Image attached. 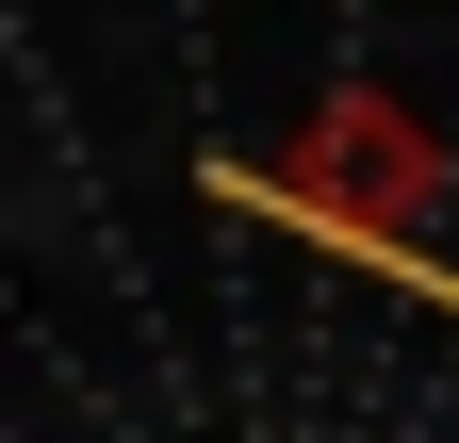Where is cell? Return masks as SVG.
Listing matches in <instances>:
<instances>
[{
	"instance_id": "1",
	"label": "cell",
	"mask_w": 459,
	"mask_h": 443,
	"mask_svg": "<svg viewBox=\"0 0 459 443\" xmlns=\"http://www.w3.org/2000/svg\"><path fill=\"white\" fill-rule=\"evenodd\" d=\"M247 197L296 213L312 247H394V263H411L427 213H443V132H427L394 83H344V99H312V116L279 132V164H263Z\"/></svg>"
}]
</instances>
